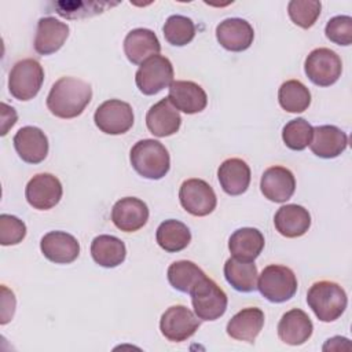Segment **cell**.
Segmentation results:
<instances>
[{"mask_svg":"<svg viewBox=\"0 0 352 352\" xmlns=\"http://www.w3.org/2000/svg\"><path fill=\"white\" fill-rule=\"evenodd\" d=\"M314 324L309 316L298 308L285 312L278 323L279 338L289 345H301L312 336Z\"/></svg>","mask_w":352,"mask_h":352,"instance_id":"7402d4cb","label":"cell"},{"mask_svg":"<svg viewBox=\"0 0 352 352\" xmlns=\"http://www.w3.org/2000/svg\"><path fill=\"white\" fill-rule=\"evenodd\" d=\"M226 280L238 292L249 293L257 289V267L253 261H242L230 257L224 264Z\"/></svg>","mask_w":352,"mask_h":352,"instance_id":"f1b7e54d","label":"cell"},{"mask_svg":"<svg viewBox=\"0 0 352 352\" xmlns=\"http://www.w3.org/2000/svg\"><path fill=\"white\" fill-rule=\"evenodd\" d=\"M274 224L280 235L286 238H297L309 230L311 214L301 205H283L276 210L274 216Z\"/></svg>","mask_w":352,"mask_h":352,"instance_id":"cb8c5ba5","label":"cell"},{"mask_svg":"<svg viewBox=\"0 0 352 352\" xmlns=\"http://www.w3.org/2000/svg\"><path fill=\"white\" fill-rule=\"evenodd\" d=\"M1 107H3V113H1V120H3V122H1V135L4 136L7 133V131L16 122V113L14 111L10 117H7L8 113H7L6 107L3 104H1Z\"/></svg>","mask_w":352,"mask_h":352,"instance_id":"ab89813d","label":"cell"},{"mask_svg":"<svg viewBox=\"0 0 352 352\" xmlns=\"http://www.w3.org/2000/svg\"><path fill=\"white\" fill-rule=\"evenodd\" d=\"M40 249L45 258L55 264L73 263L80 254L78 241L65 231H50L40 241Z\"/></svg>","mask_w":352,"mask_h":352,"instance_id":"9a60e30c","label":"cell"},{"mask_svg":"<svg viewBox=\"0 0 352 352\" xmlns=\"http://www.w3.org/2000/svg\"><path fill=\"white\" fill-rule=\"evenodd\" d=\"M146 125L154 136L165 138L175 135L179 131L182 117L170 100L164 98L148 109L146 114Z\"/></svg>","mask_w":352,"mask_h":352,"instance_id":"ffe728a7","label":"cell"},{"mask_svg":"<svg viewBox=\"0 0 352 352\" xmlns=\"http://www.w3.org/2000/svg\"><path fill=\"white\" fill-rule=\"evenodd\" d=\"M348 146L346 133L336 125L315 126L309 143L311 151L320 158H336L345 151Z\"/></svg>","mask_w":352,"mask_h":352,"instance_id":"44dd1931","label":"cell"},{"mask_svg":"<svg viewBox=\"0 0 352 352\" xmlns=\"http://www.w3.org/2000/svg\"><path fill=\"white\" fill-rule=\"evenodd\" d=\"M63 194L60 180L51 173H37L26 184L28 204L37 210H48L58 205Z\"/></svg>","mask_w":352,"mask_h":352,"instance_id":"7c38bea8","label":"cell"},{"mask_svg":"<svg viewBox=\"0 0 352 352\" xmlns=\"http://www.w3.org/2000/svg\"><path fill=\"white\" fill-rule=\"evenodd\" d=\"M135 82L144 95H155L173 82V66L162 55L146 59L135 74Z\"/></svg>","mask_w":352,"mask_h":352,"instance_id":"ba28073f","label":"cell"},{"mask_svg":"<svg viewBox=\"0 0 352 352\" xmlns=\"http://www.w3.org/2000/svg\"><path fill=\"white\" fill-rule=\"evenodd\" d=\"M304 70L315 85L330 87L341 77L342 62L333 50L324 47L315 48L305 58Z\"/></svg>","mask_w":352,"mask_h":352,"instance_id":"52a82bcc","label":"cell"},{"mask_svg":"<svg viewBox=\"0 0 352 352\" xmlns=\"http://www.w3.org/2000/svg\"><path fill=\"white\" fill-rule=\"evenodd\" d=\"M166 276L173 289L190 294L192 287L206 275L195 263L188 260H180L169 265Z\"/></svg>","mask_w":352,"mask_h":352,"instance_id":"4dcf8cb0","label":"cell"},{"mask_svg":"<svg viewBox=\"0 0 352 352\" xmlns=\"http://www.w3.org/2000/svg\"><path fill=\"white\" fill-rule=\"evenodd\" d=\"M69 36V26L54 16L40 18L34 36V50L40 55H50L62 48Z\"/></svg>","mask_w":352,"mask_h":352,"instance_id":"d6986e66","label":"cell"},{"mask_svg":"<svg viewBox=\"0 0 352 352\" xmlns=\"http://www.w3.org/2000/svg\"><path fill=\"white\" fill-rule=\"evenodd\" d=\"M52 6L58 15L67 19H76L100 14L104 11V8L116 4L107 1H56L52 3Z\"/></svg>","mask_w":352,"mask_h":352,"instance_id":"e575fe53","label":"cell"},{"mask_svg":"<svg viewBox=\"0 0 352 352\" xmlns=\"http://www.w3.org/2000/svg\"><path fill=\"white\" fill-rule=\"evenodd\" d=\"M165 40L176 47L187 45L195 36L194 22L184 15H170L162 28Z\"/></svg>","mask_w":352,"mask_h":352,"instance_id":"d6a6232c","label":"cell"},{"mask_svg":"<svg viewBox=\"0 0 352 352\" xmlns=\"http://www.w3.org/2000/svg\"><path fill=\"white\" fill-rule=\"evenodd\" d=\"M264 326V312L256 307H248L236 312L227 323V334L238 341L253 342Z\"/></svg>","mask_w":352,"mask_h":352,"instance_id":"d4e9b609","label":"cell"},{"mask_svg":"<svg viewBox=\"0 0 352 352\" xmlns=\"http://www.w3.org/2000/svg\"><path fill=\"white\" fill-rule=\"evenodd\" d=\"M1 292H3V298H1V320L0 323L1 324H6L7 322L11 320L12 315H14V311H15V297H14V293L10 292L6 286L1 287Z\"/></svg>","mask_w":352,"mask_h":352,"instance_id":"f35d334b","label":"cell"},{"mask_svg":"<svg viewBox=\"0 0 352 352\" xmlns=\"http://www.w3.org/2000/svg\"><path fill=\"white\" fill-rule=\"evenodd\" d=\"M326 37L338 45H349L352 43V18L348 15H337L331 18L324 28Z\"/></svg>","mask_w":352,"mask_h":352,"instance_id":"8d00e7d4","label":"cell"},{"mask_svg":"<svg viewBox=\"0 0 352 352\" xmlns=\"http://www.w3.org/2000/svg\"><path fill=\"white\" fill-rule=\"evenodd\" d=\"M155 239L160 248H162L165 252L176 253L188 246L191 241V232L184 223L169 219L158 226Z\"/></svg>","mask_w":352,"mask_h":352,"instance_id":"f546056e","label":"cell"},{"mask_svg":"<svg viewBox=\"0 0 352 352\" xmlns=\"http://www.w3.org/2000/svg\"><path fill=\"white\" fill-rule=\"evenodd\" d=\"M307 302L319 320L334 322L344 314L348 297L338 283L331 280H319L309 287L307 293Z\"/></svg>","mask_w":352,"mask_h":352,"instance_id":"3957f363","label":"cell"},{"mask_svg":"<svg viewBox=\"0 0 352 352\" xmlns=\"http://www.w3.org/2000/svg\"><path fill=\"white\" fill-rule=\"evenodd\" d=\"M15 151L28 164H38L48 154V139L37 126H22L12 139Z\"/></svg>","mask_w":352,"mask_h":352,"instance_id":"e0dca14e","label":"cell"},{"mask_svg":"<svg viewBox=\"0 0 352 352\" xmlns=\"http://www.w3.org/2000/svg\"><path fill=\"white\" fill-rule=\"evenodd\" d=\"M264 242V236L257 228L243 227L232 232L228 241V249L234 258L254 261L263 252Z\"/></svg>","mask_w":352,"mask_h":352,"instance_id":"4316f807","label":"cell"},{"mask_svg":"<svg viewBox=\"0 0 352 352\" xmlns=\"http://www.w3.org/2000/svg\"><path fill=\"white\" fill-rule=\"evenodd\" d=\"M320 8L322 4L316 0H292L287 4V14L293 23L302 29H309L319 18Z\"/></svg>","mask_w":352,"mask_h":352,"instance_id":"d590c367","label":"cell"},{"mask_svg":"<svg viewBox=\"0 0 352 352\" xmlns=\"http://www.w3.org/2000/svg\"><path fill=\"white\" fill-rule=\"evenodd\" d=\"M92 99V88L77 77H60L56 80L47 96L48 110L59 118H74L80 116Z\"/></svg>","mask_w":352,"mask_h":352,"instance_id":"6da1fadb","label":"cell"},{"mask_svg":"<svg viewBox=\"0 0 352 352\" xmlns=\"http://www.w3.org/2000/svg\"><path fill=\"white\" fill-rule=\"evenodd\" d=\"M44 81L43 66L32 58L18 60L8 76L10 94L18 100L33 99Z\"/></svg>","mask_w":352,"mask_h":352,"instance_id":"8992f818","label":"cell"},{"mask_svg":"<svg viewBox=\"0 0 352 352\" xmlns=\"http://www.w3.org/2000/svg\"><path fill=\"white\" fill-rule=\"evenodd\" d=\"M168 99L180 111L195 114L202 111L208 104L206 92L194 81L176 80L169 85Z\"/></svg>","mask_w":352,"mask_h":352,"instance_id":"ac0fdd59","label":"cell"},{"mask_svg":"<svg viewBox=\"0 0 352 352\" xmlns=\"http://www.w3.org/2000/svg\"><path fill=\"white\" fill-rule=\"evenodd\" d=\"M26 235V226L22 220L12 214L3 213L0 216V243L3 246L16 245Z\"/></svg>","mask_w":352,"mask_h":352,"instance_id":"74e56055","label":"cell"},{"mask_svg":"<svg viewBox=\"0 0 352 352\" xmlns=\"http://www.w3.org/2000/svg\"><path fill=\"white\" fill-rule=\"evenodd\" d=\"M257 289L271 302H285L297 292V278L286 265H267L257 278Z\"/></svg>","mask_w":352,"mask_h":352,"instance_id":"277c9868","label":"cell"},{"mask_svg":"<svg viewBox=\"0 0 352 352\" xmlns=\"http://www.w3.org/2000/svg\"><path fill=\"white\" fill-rule=\"evenodd\" d=\"M179 199L184 210L198 217L212 213L217 204L213 188L202 179L184 180L179 190Z\"/></svg>","mask_w":352,"mask_h":352,"instance_id":"30bf717a","label":"cell"},{"mask_svg":"<svg viewBox=\"0 0 352 352\" xmlns=\"http://www.w3.org/2000/svg\"><path fill=\"white\" fill-rule=\"evenodd\" d=\"M132 168L143 177L162 179L170 168V157L165 146L154 139H143L133 144L129 154Z\"/></svg>","mask_w":352,"mask_h":352,"instance_id":"7a4b0ae2","label":"cell"},{"mask_svg":"<svg viewBox=\"0 0 352 352\" xmlns=\"http://www.w3.org/2000/svg\"><path fill=\"white\" fill-rule=\"evenodd\" d=\"M148 220L147 205L135 197H125L118 199L111 209V221L124 232H133L140 230Z\"/></svg>","mask_w":352,"mask_h":352,"instance_id":"5bb4252c","label":"cell"},{"mask_svg":"<svg viewBox=\"0 0 352 352\" xmlns=\"http://www.w3.org/2000/svg\"><path fill=\"white\" fill-rule=\"evenodd\" d=\"M195 315L201 320H216L224 315L228 304L224 290L210 278H202L190 292Z\"/></svg>","mask_w":352,"mask_h":352,"instance_id":"5b68a950","label":"cell"},{"mask_svg":"<svg viewBox=\"0 0 352 352\" xmlns=\"http://www.w3.org/2000/svg\"><path fill=\"white\" fill-rule=\"evenodd\" d=\"M94 121L107 135H122L133 125V110L124 100L109 99L95 110Z\"/></svg>","mask_w":352,"mask_h":352,"instance_id":"9c48e42d","label":"cell"},{"mask_svg":"<svg viewBox=\"0 0 352 352\" xmlns=\"http://www.w3.org/2000/svg\"><path fill=\"white\" fill-rule=\"evenodd\" d=\"M217 177L224 192L241 195L250 184V168L241 158H228L219 166Z\"/></svg>","mask_w":352,"mask_h":352,"instance_id":"484cf974","label":"cell"},{"mask_svg":"<svg viewBox=\"0 0 352 352\" xmlns=\"http://www.w3.org/2000/svg\"><path fill=\"white\" fill-rule=\"evenodd\" d=\"M216 38L223 48L241 52L253 44L254 30L252 25L242 18H227L217 25Z\"/></svg>","mask_w":352,"mask_h":352,"instance_id":"4fadbf2b","label":"cell"},{"mask_svg":"<svg viewBox=\"0 0 352 352\" xmlns=\"http://www.w3.org/2000/svg\"><path fill=\"white\" fill-rule=\"evenodd\" d=\"M161 44L155 33L150 29L138 28L131 30L124 40V52L129 62L142 65L146 59L158 55Z\"/></svg>","mask_w":352,"mask_h":352,"instance_id":"603a6c76","label":"cell"},{"mask_svg":"<svg viewBox=\"0 0 352 352\" xmlns=\"http://www.w3.org/2000/svg\"><path fill=\"white\" fill-rule=\"evenodd\" d=\"M314 126L304 118H294L289 121L282 129L283 143L294 151H301L309 146Z\"/></svg>","mask_w":352,"mask_h":352,"instance_id":"836d02e7","label":"cell"},{"mask_svg":"<svg viewBox=\"0 0 352 352\" xmlns=\"http://www.w3.org/2000/svg\"><path fill=\"white\" fill-rule=\"evenodd\" d=\"M91 256L96 264L114 268L124 263L126 256L125 243L114 235H98L91 243Z\"/></svg>","mask_w":352,"mask_h":352,"instance_id":"83f0119b","label":"cell"},{"mask_svg":"<svg viewBox=\"0 0 352 352\" xmlns=\"http://www.w3.org/2000/svg\"><path fill=\"white\" fill-rule=\"evenodd\" d=\"M201 322L187 307L172 305L161 316L160 330L172 342H182L195 334Z\"/></svg>","mask_w":352,"mask_h":352,"instance_id":"8fae6325","label":"cell"},{"mask_svg":"<svg viewBox=\"0 0 352 352\" xmlns=\"http://www.w3.org/2000/svg\"><path fill=\"white\" fill-rule=\"evenodd\" d=\"M278 100L283 110L302 113L311 104V92L301 81L287 80L279 87Z\"/></svg>","mask_w":352,"mask_h":352,"instance_id":"1f68e13d","label":"cell"},{"mask_svg":"<svg viewBox=\"0 0 352 352\" xmlns=\"http://www.w3.org/2000/svg\"><path fill=\"white\" fill-rule=\"evenodd\" d=\"M260 188L263 195L272 202H286L292 198L296 190V179L292 170L285 166H271L264 170Z\"/></svg>","mask_w":352,"mask_h":352,"instance_id":"2e32d148","label":"cell"}]
</instances>
